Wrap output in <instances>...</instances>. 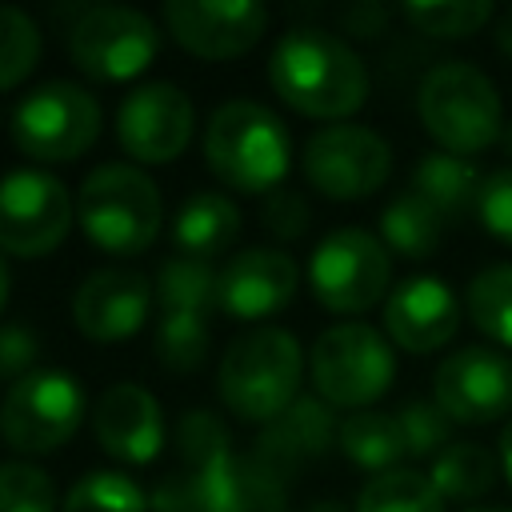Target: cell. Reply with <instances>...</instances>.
<instances>
[{"label":"cell","instance_id":"obj_9","mask_svg":"<svg viewBox=\"0 0 512 512\" xmlns=\"http://www.w3.org/2000/svg\"><path fill=\"white\" fill-rule=\"evenodd\" d=\"M84 420V388L76 376L40 368L8 384L0 400V440L24 456L56 452Z\"/></svg>","mask_w":512,"mask_h":512},{"label":"cell","instance_id":"obj_29","mask_svg":"<svg viewBox=\"0 0 512 512\" xmlns=\"http://www.w3.org/2000/svg\"><path fill=\"white\" fill-rule=\"evenodd\" d=\"M464 312L488 340L512 348V264H492L476 272L464 292Z\"/></svg>","mask_w":512,"mask_h":512},{"label":"cell","instance_id":"obj_32","mask_svg":"<svg viewBox=\"0 0 512 512\" xmlns=\"http://www.w3.org/2000/svg\"><path fill=\"white\" fill-rule=\"evenodd\" d=\"M60 512H148V496L120 472H88L68 488Z\"/></svg>","mask_w":512,"mask_h":512},{"label":"cell","instance_id":"obj_42","mask_svg":"<svg viewBox=\"0 0 512 512\" xmlns=\"http://www.w3.org/2000/svg\"><path fill=\"white\" fill-rule=\"evenodd\" d=\"M492 36H496V48L512 60V12H504V16L496 20V32H492Z\"/></svg>","mask_w":512,"mask_h":512},{"label":"cell","instance_id":"obj_43","mask_svg":"<svg viewBox=\"0 0 512 512\" xmlns=\"http://www.w3.org/2000/svg\"><path fill=\"white\" fill-rule=\"evenodd\" d=\"M304 512H356V508H348V504H340V500H316V504H308Z\"/></svg>","mask_w":512,"mask_h":512},{"label":"cell","instance_id":"obj_10","mask_svg":"<svg viewBox=\"0 0 512 512\" xmlns=\"http://www.w3.org/2000/svg\"><path fill=\"white\" fill-rule=\"evenodd\" d=\"M160 48V28L148 12L128 4H92L68 28L72 64L96 80L140 76Z\"/></svg>","mask_w":512,"mask_h":512},{"label":"cell","instance_id":"obj_18","mask_svg":"<svg viewBox=\"0 0 512 512\" xmlns=\"http://www.w3.org/2000/svg\"><path fill=\"white\" fill-rule=\"evenodd\" d=\"M152 308V284L136 268H96L72 296V320L88 340L132 336Z\"/></svg>","mask_w":512,"mask_h":512},{"label":"cell","instance_id":"obj_37","mask_svg":"<svg viewBox=\"0 0 512 512\" xmlns=\"http://www.w3.org/2000/svg\"><path fill=\"white\" fill-rule=\"evenodd\" d=\"M476 216H480L488 236L512 244V168H500V172L484 176V192H480Z\"/></svg>","mask_w":512,"mask_h":512},{"label":"cell","instance_id":"obj_30","mask_svg":"<svg viewBox=\"0 0 512 512\" xmlns=\"http://www.w3.org/2000/svg\"><path fill=\"white\" fill-rule=\"evenodd\" d=\"M404 20L424 32V36H436V40H464V36H476L492 16L496 8L488 0H436V4H404L400 8Z\"/></svg>","mask_w":512,"mask_h":512},{"label":"cell","instance_id":"obj_6","mask_svg":"<svg viewBox=\"0 0 512 512\" xmlns=\"http://www.w3.org/2000/svg\"><path fill=\"white\" fill-rule=\"evenodd\" d=\"M308 372L324 404L360 412L388 392L396 376V352L392 340H384V332H376L372 324L344 320L316 336L308 352Z\"/></svg>","mask_w":512,"mask_h":512},{"label":"cell","instance_id":"obj_1","mask_svg":"<svg viewBox=\"0 0 512 512\" xmlns=\"http://www.w3.org/2000/svg\"><path fill=\"white\" fill-rule=\"evenodd\" d=\"M268 80L276 96L312 120H336L360 112L368 100V68L360 52L340 40L336 32L300 24L288 28L272 56H268Z\"/></svg>","mask_w":512,"mask_h":512},{"label":"cell","instance_id":"obj_16","mask_svg":"<svg viewBox=\"0 0 512 512\" xmlns=\"http://www.w3.org/2000/svg\"><path fill=\"white\" fill-rule=\"evenodd\" d=\"M300 284V268L280 248H244L236 252L216 280V308L232 320H264L276 316Z\"/></svg>","mask_w":512,"mask_h":512},{"label":"cell","instance_id":"obj_11","mask_svg":"<svg viewBox=\"0 0 512 512\" xmlns=\"http://www.w3.org/2000/svg\"><path fill=\"white\" fill-rule=\"evenodd\" d=\"M392 148L364 124H328L304 144V176L328 200H364L384 188Z\"/></svg>","mask_w":512,"mask_h":512},{"label":"cell","instance_id":"obj_23","mask_svg":"<svg viewBox=\"0 0 512 512\" xmlns=\"http://www.w3.org/2000/svg\"><path fill=\"white\" fill-rule=\"evenodd\" d=\"M240 232V208L224 196V192H196L180 204L176 224H172V240L176 252L196 256V260H212L220 256Z\"/></svg>","mask_w":512,"mask_h":512},{"label":"cell","instance_id":"obj_4","mask_svg":"<svg viewBox=\"0 0 512 512\" xmlns=\"http://www.w3.org/2000/svg\"><path fill=\"white\" fill-rule=\"evenodd\" d=\"M204 160L236 192H276L292 164V136L272 108L228 100L204 128Z\"/></svg>","mask_w":512,"mask_h":512},{"label":"cell","instance_id":"obj_15","mask_svg":"<svg viewBox=\"0 0 512 512\" xmlns=\"http://www.w3.org/2000/svg\"><path fill=\"white\" fill-rule=\"evenodd\" d=\"M164 28L192 56L236 60L264 36L268 8L256 0H168Z\"/></svg>","mask_w":512,"mask_h":512},{"label":"cell","instance_id":"obj_44","mask_svg":"<svg viewBox=\"0 0 512 512\" xmlns=\"http://www.w3.org/2000/svg\"><path fill=\"white\" fill-rule=\"evenodd\" d=\"M4 304H8V264L0 256V312H4Z\"/></svg>","mask_w":512,"mask_h":512},{"label":"cell","instance_id":"obj_22","mask_svg":"<svg viewBox=\"0 0 512 512\" xmlns=\"http://www.w3.org/2000/svg\"><path fill=\"white\" fill-rule=\"evenodd\" d=\"M412 192H420L448 224L476 212L480 192H484V176L472 160L452 156V152H428L420 156V164L412 168Z\"/></svg>","mask_w":512,"mask_h":512},{"label":"cell","instance_id":"obj_14","mask_svg":"<svg viewBox=\"0 0 512 512\" xmlns=\"http://www.w3.org/2000/svg\"><path fill=\"white\" fill-rule=\"evenodd\" d=\"M192 124V100L168 80L132 88L116 108V140L132 160L144 164L176 160L192 140Z\"/></svg>","mask_w":512,"mask_h":512},{"label":"cell","instance_id":"obj_19","mask_svg":"<svg viewBox=\"0 0 512 512\" xmlns=\"http://www.w3.org/2000/svg\"><path fill=\"white\" fill-rule=\"evenodd\" d=\"M184 472L192 476L196 512H284L288 508L284 476L272 472L256 452L252 456L224 452L220 460L196 472L192 468Z\"/></svg>","mask_w":512,"mask_h":512},{"label":"cell","instance_id":"obj_7","mask_svg":"<svg viewBox=\"0 0 512 512\" xmlns=\"http://www.w3.org/2000/svg\"><path fill=\"white\" fill-rule=\"evenodd\" d=\"M12 140L24 156L60 164L84 156L100 136V104L72 80H48L12 108Z\"/></svg>","mask_w":512,"mask_h":512},{"label":"cell","instance_id":"obj_17","mask_svg":"<svg viewBox=\"0 0 512 512\" xmlns=\"http://www.w3.org/2000/svg\"><path fill=\"white\" fill-rule=\"evenodd\" d=\"M460 328V300L440 276H408L384 300V332L404 352H436Z\"/></svg>","mask_w":512,"mask_h":512},{"label":"cell","instance_id":"obj_5","mask_svg":"<svg viewBox=\"0 0 512 512\" xmlns=\"http://www.w3.org/2000/svg\"><path fill=\"white\" fill-rule=\"evenodd\" d=\"M160 192L156 184L132 164H100L84 176L76 196L80 232L112 256L144 252L160 232Z\"/></svg>","mask_w":512,"mask_h":512},{"label":"cell","instance_id":"obj_13","mask_svg":"<svg viewBox=\"0 0 512 512\" xmlns=\"http://www.w3.org/2000/svg\"><path fill=\"white\" fill-rule=\"evenodd\" d=\"M432 400L452 424H496L512 412V360L488 344H464L432 376Z\"/></svg>","mask_w":512,"mask_h":512},{"label":"cell","instance_id":"obj_26","mask_svg":"<svg viewBox=\"0 0 512 512\" xmlns=\"http://www.w3.org/2000/svg\"><path fill=\"white\" fill-rule=\"evenodd\" d=\"M496 468H500V460L484 444H476V440H452L432 460L428 480L436 484V492L444 500H476V496H484L496 484Z\"/></svg>","mask_w":512,"mask_h":512},{"label":"cell","instance_id":"obj_12","mask_svg":"<svg viewBox=\"0 0 512 512\" xmlns=\"http://www.w3.org/2000/svg\"><path fill=\"white\" fill-rule=\"evenodd\" d=\"M72 228V196L64 180L40 168H16L0 180V252L48 256Z\"/></svg>","mask_w":512,"mask_h":512},{"label":"cell","instance_id":"obj_34","mask_svg":"<svg viewBox=\"0 0 512 512\" xmlns=\"http://www.w3.org/2000/svg\"><path fill=\"white\" fill-rule=\"evenodd\" d=\"M0 512H56L52 476L28 460L0 464Z\"/></svg>","mask_w":512,"mask_h":512},{"label":"cell","instance_id":"obj_38","mask_svg":"<svg viewBox=\"0 0 512 512\" xmlns=\"http://www.w3.org/2000/svg\"><path fill=\"white\" fill-rule=\"evenodd\" d=\"M264 228L280 240H296L308 228V200L292 188H276L264 196Z\"/></svg>","mask_w":512,"mask_h":512},{"label":"cell","instance_id":"obj_21","mask_svg":"<svg viewBox=\"0 0 512 512\" xmlns=\"http://www.w3.org/2000/svg\"><path fill=\"white\" fill-rule=\"evenodd\" d=\"M336 436H340V424H336L332 408H328L324 400L300 396L288 412H280L272 424H264L260 444H256V456H260L272 472L288 476V472H296L300 464L320 460V456L332 448Z\"/></svg>","mask_w":512,"mask_h":512},{"label":"cell","instance_id":"obj_3","mask_svg":"<svg viewBox=\"0 0 512 512\" xmlns=\"http://www.w3.org/2000/svg\"><path fill=\"white\" fill-rule=\"evenodd\" d=\"M304 352L288 328H252L236 336L220 360V400L248 424H272L300 396Z\"/></svg>","mask_w":512,"mask_h":512},{"label":"cell","instance_id":"obj_36","mask_svg":"<svg viewBox=\"0 0 512 512\" xmlns=\"http://www.w3.org/2000/svg\"><path fill=\"white\" fill-rule=\"evenodd\" d=\"M176 448H180V468L196 472V468L220 460L224 452H232V440H228V428L220 424V416H212L208 408H192L180 416Z\"/></svg>","mask_w":512,"mask_h":512},{"label":"cell","instance_id":"obj_33","mask_svg":"<svg viewBox=\"0 0 512 512\" xmlns=\"http://www.w3.org/2000/svg\"><path fill=\"white\" fill-rule=\"evenodd\" d=\"M40 60V28L28 12L0 4V92L16 88Z\"/></svg>","mask_w":512,"mask_h":512},{"label":"cell","instance_id":"obj_27","mask_svg":"<svg viewBox=\"0 0 512 512\" xmlns=\"http://www.w3.org/2000/svg\"><path fill=\"white\" fill-rule=\"evenodd\" d=\"M216 280H220V272L212 268V260L172 252L156 272V292H160L164 312H200V316H208L216 308Z\"/></svg>","mask_w":512,"mask_h":512},{"label":"cell","instance_id":"obj_41","mask_svg":"<svg viewBox=\"0 0 512 512\" xmlns=\"http://www.w3.org/2000/svg\"><path fill=\"white\" fill-rule=\"evenodd\" d=\"M496 460H500V472L504 480L512 484V420L500 428V444H496Z\"/></svg>","mask_w":512,"mask_h":512},{"label":"cell","instance_id":"obj_46","mask_svg":"<svg viewBox=\"0 0 512 512\" xmlns=\"http://www.w3.org/2000/svg\"><path fill=\"white\" fill-rule=\"evenodd\" d=\"M468 512H512V508H504V504H480V508H468Z\"/></svg>","mask_w":512,"mask_h":512},{"label":"cell","instance_id":"obj_39","mask_svg":"<svg viewBox=\"0 0 512 512\" xmlns=\"http://www.w3.org/2000/svg\"><path fill=\"white\" fill-rule=\"evenodd\" d=\"M36 356H40V340L32 328L0 324V376H12V384L24 380L36 364Z\"/></svg>","mask_w":512,"mask_h":512},{"label":"cell","instance_id":"obj_28","mask_svg":"<svg viewBox=\"0 0 512 512\" xmlns=\"http://www.w3.org/2000/svg\"><path fill=\"white\" fill-rule=\"evenodd\" d=\"M356 512H444V496L424 472L392 468V472L372 476L360 488Z\"/></svg>","mask_w":512,"mask_h":512},{"label":"cell","instance_id":"obj_24","mask_svg":"<svg viewBox=\"0 0 512 512\" xmlns=\"http://www.w3.org/2000/svg\"><path fill=\"white\" fill-rule=\"evenodd\" d=\"M448 220L412 188H404L400 196H392L380 212V236L384 248L404 256V260H424L440 248Z\"/></svg>","mask_w":512,"mask_h":512},{"label":"cell","instance_id":"obj_20","mask_svg":"<svg viewBox=\"0 0 512 512\" xmlns=\"http://www.w3.org/2000/svg\"><path fill=\"white\" fill-rule=\"evenodd\" d=\"M96 444L124 464H148L156 460L164 444V412L160 400L140 384H112L100 392L92 412Z\"/></svg>","mask_w":512,"mask_h":512},{"label":"cell","instance_id":"obj_31","mask_svg":"<svg viewBox=\"0 0 512 512\" xmlns=\"http://www.w3.org/2000/svg\"><path fill=\"white\" fill-rule=\"evenodd\" d=\"M208 316L200 312H164L160 324H156V360L176 368V372H188V368H200L204 356H208Z\"/></svg>","mask_w":512,"mask_h":512},{"label":"cell","instance_id":"obj_25","mask_svg":"<svg viewBox=\"0 0 512 512\" xmlns=\"http://www.w3.org/2000/svg\"><path fill=\"white\" fill-rule=\"evenodd\" d=\"M336 444L352 464H360L376 476L400 468V460L408 456L396 412H376V408H360V412L344 416Z\"/></svg>","mask_w":512,"mask_h":512},{"label":"cell","instance_id":"obj_2","mask_svg":"<svg viewBox=\"0 0 512 512\" xmlns=\"http://www.w3.org/2000/svg\"><path fill=\"white\" fill-rule=\"evenodd\" d=\"M424 132L452 156H476L504 136V104L488 72L468 60H444L424 72L416 88Z\"/></svg>","mask_w":512,"mask_h":512},{"label":"cell","instance_id":"obj_35","mask_svg":"<svg viewBox=\"0 0 512 512\" xmlns=\"http://www.w3.org/2000/svg\"><path fill=\"white\" fill-rule=\"evenodd\" d=\"M396 420L404 432V448L416 460H436L452 444V420L444 416V408L436 400H408L396 412Z\"/></svg>","mask_w":512,"mask_h":512},{"label":"cell","instance_id":"obj_45","mask_svg":"<svg viewBox=\"0 0 512 512\" xmlns=\"http://www.w3.org/2000/svg\"><path fill=\"white\" fill-rule=\"evenodd\" d=\"M500 148H504V156L512 160V124H504V136H500Z\"/></svg>","mask_w":512,"mask_h":512},{"label":"cell","instance_id":"obj_40","mask_svg":"<svg viewBox=\"0 0 512 512\" xmlns=\"http://www.w3.org/2000/svg\"><path fill=\"white\" fill-rule=\"evenodd\" d=\"M384 8H376V4H368V8H356V12H348L344 16V24L356 32V36H376L380 28H384Z\"/></svg>","mask_w":512,"mask_h":512},{"label":"cell","instance_id":"obj_8","mask_svg":"<svg viewBox=\"0 0 512 512\" xmlns=\"http://www.w3.org/2000/svg\"><path fill=\"white\" fill-rule=\"evenodd\" d=\"M392 280V252L380 236L364 228H336L328 232L308 260V284L312 296L328 312H368L384 300Z\"/></svg>","mask_w":512,"mask_h":512}]
</instances>
